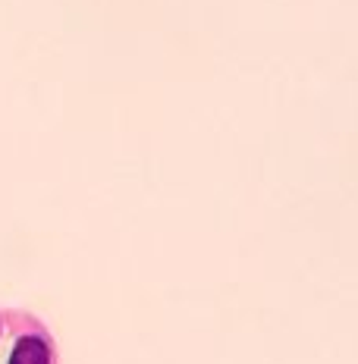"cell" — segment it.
I'll use <instances>...</instances> for the list:
<instances>
[{"instance_id":"6da1fadb","label":"cell","mask_w":358,"mask_h":364,"mask_svg":"<svg viewBox=\"0 0 358 364\" xmlns=\"http://www.w3.org/2000/svg\"><path fill=\"white\" fill-rule=\"evenodd\" d=\"M10 364H51L48 346H44L38 336H22L16 343V348H13Z\"/></svg>"}]
</instances>
